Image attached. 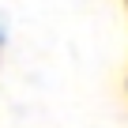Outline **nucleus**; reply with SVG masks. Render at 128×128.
Returning a JSON list of instances; mask_svg holds the SVG:
<instances>
[{
    "label": "nucleus",
    "mask_w": 128,
    "mask_h": 128,
    "mask_svg": "<svg viewBox=\"0 0 128 128\" xmlns=\"http://www.w3.org/2000/svg\"><path fill=\"white\" fill-rule=\"evenodd\" d=\"M0 45H4V26H0Z\"/></svg>",
    "instance_id": "1"
}]
</instances>
